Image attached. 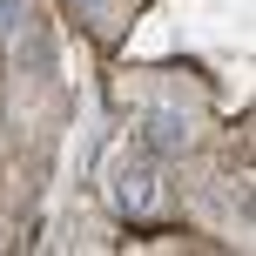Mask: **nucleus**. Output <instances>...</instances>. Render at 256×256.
<instances>
[{
  "instance_id": "nucleus-1",
  "label": "nucleus",
  "mask_w": 256,
  "mask_h": 256,
  "mask_svg": "<svg viewBox=\"0 0 256 256\" xmlns=\"http://www.w3.org/2000/svg\"><path fill=\"white\" fill-rule=\"evenodd\" d=\"M115 202L128 209V216H142V209L155 202V168L148 162H122L115 168Z\"/></svg>"
},
{
  "instance_id": "nucleus-2",
  "label": "nucleus",
  "mask_w": 256,
  "mask_h": 256,
  "mask_svg": "<svg viewBox=\"0 0 256 256\" xmlns=\"http://www.w3.org/2000/svg\"><path fill=\"white\" fill-rule=\"evenodd\" d=\"M182 135H189V128H182V115L155 108V115H148V135H142V142H148V155H176V148H182Z\"/></svg>"
},
{
  "instance_id": "nucleus-3",
  "label": "nucleus",
  "mask_w": 256,
  "mask_h": 256,
  "mask_svg": "<svg viewBox=\"0 0 256 256\" xmlns=\"http://www.w3.org/2000/svg\"><path fill=\"white\" fill-rule=\"evenodd\" d=\"M81 7H102V0H81Z\"/></svg>"
}]
</instances>
